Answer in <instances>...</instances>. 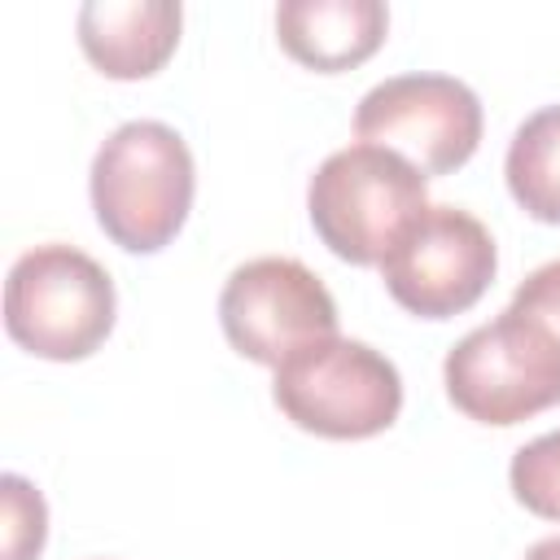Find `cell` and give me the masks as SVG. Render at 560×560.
I'll return each instance as SVG.
<instances>
[{"label": "cell", "mask_w": 560, "mask_h": 560, "mask_svg": "<svg viewBox=\"0 0 560 560\" xmlns=\"http://www.w3.org/2000/svg\"><path fill=\"white\" fill-rule=\"evenodd\" d=\"M306 210L315 236L337 258L381 267L398 236L429 210V188L407 158L359 140L319 162L306 188Z\"/></svg>", "instance_id": "7a4b0ae2"}, {"label": "cell", "mask_w": 560, "mask_h": 560, "mask_svg": "<svg viewBox=\"0 0 560 560\" xmlns=\"http://www.w3.org/2000/svg\"><path fill=\"white\" fill-rule=\"evenodd\" d=\"M499 267L494 236L459 206H429L385 254L389 298L420 319H451L481 302Z\"/></svg>", "instance_id": "ba28073f"}, {"label": "cell", "mask_w": 560, "mask_h": 560, "mask_svg": "<svg viewBox=\"0 0 560 560\" xmlns=\"http://www.w3.org/2000/svg\"><path fill=\"white\" fill-rule=\"evenodd\" d=\"M114 311L109 271L74 245H35L9 267L4 328L35 359L74 363L96 354L114 328Z\"/></svg>", "instance_id": "3957f363"}, {"label": "cell", "mask_w": 560, "mask_h": 560, "mask_svg": "<svg viewBox=\"0 0 560 560\" xmlns=\"http://www.w3.org/2000/svg\"><path fill=\"white\" fill-rule=\"evenodd\" d=\"M271 398L298 429L332 442H359L398 420L402 376L368 341L328 337L276 368Z\"/></svg>", "instance_id": "5b68a950"}, {"label": "cell", "mask_w": 560, "mask_h": 560, "mask_svg": "<svg viewBox=\"0 0 560 560\" xmlns=\"http://www.w3.org/2000/svg\"><path fill=\"white\" fill-rule=\"evenodd\" d=\"M389 31V9L381 0H284L276 9L280 48L315 70L341 74L363 66Z\"/></svg>", "instance_id": "30bf717a"}, {"label": "cell", "mask_w": 560, "mask_h": 560, "mask_svg": "<svg viewBox=\"0 0 560 560\" xmlns=\"http://www.w3.org/2000/svg\"><path fill=\"white\" fill-rule=\"evenodd\" d=\"M508 481L525 512H534L542 521H560V429L525 442L512 455Z\"/></svg>", "instance_id": "7c38bea8"}, {"label": "cell", "mask_w": 560, "mask_h": 560, "mask_svg": "<svg viewBox=\"0 0 560 560\" xmlns=\"http://www.w3.org/2000/svg\"><path fill=\"white\" fill-rule=\"evenodd\" d=\"M184 9L175 0H88L79 9V48L105 79H149L179 44Z\"/></svg>", "instance_id": "9c48e42d"}, {"label": "cell", "mask_w": 560, "mask_h": 560, "mask_svg": "<svg viewBox=\"0 0 560 560\" xmlns=\"http://www.w3.org/2000/svg\"><path fill=\"white\" fill-rule=\"evenodd\" d=\"M354 131L363 144L407 158L424 179L451 175L481 144V101L451 74H398L359 101Z\"/></svg>", "instance_id": "52a82bcc"}, {"label": "cell", "mask_w": 560, "mask_h": 560, "mask_svg": "<svg viewBox=\"0 0 560 560\" xmlns=\"http://www.w3.org/2000/svg\"><path fill=\"white\" fill-rule=\"evenodd\" d=\"M503 175L512 201L529 219L560 223V105H547L516 127Z\"/></svg>", "instance_id": "8fae6325"}, {"label": "cell", "mask_w": 560, "mask_h": 560, "mask_svg": "<svg viewBox=\"0 0 560 560\" xmlns=\"http://www.w3.org/2000/svg\"><path fill=\"white\" fill-rule=\"evenodd\" d=\"M442 381L468 420L508 429L560 402V341L538 319L503 306L499 319L451 346Z\"/></svg>", "instance_id": "277c9868"}, {"label": "cell", "mask_w": 560, "mask_h": 560, "mask_svg": "<svg viewBox=\"0 0 560 560\" xmlns=\"http://www.w3.org/2000/svg\"><path fill=\"white\" fill-rule=\"evenodd\" d=\"M0 490H4V560H35L44 547V529H48L44 499L18 472H9Z\"/></svg>", "instance_id": "4fadbf2b"}, {"label": "cell", "mask_w": 560, "mask_h": 560, "mask_svg": "<svg viewBox=\"0 0 560 560\" xmlns=\"http://www.w3.org/2000/svg\"><path fill=\"white\" fill-rule=\"evenodd\" d=\"M92 210L101 232L127 254L171 245L192 210L197 171L184 136L166 122H122L92 158Z\"/></svg>", "instance_id": "6da1fadb"}, {"label": "cell", "mask_w": 560, "mask_h": 560, "mask_svg": "<svg viewBox=\"0 0 560 560\" xmlns=\"http://www.w3.org/2000/svg\"><path fill=\"white\" fill-rule=\"evenodd\" d=\"M525 560H560V538H542L525 551Z\"/></svg>", "instance_id": "9a60e30c"}, {"label": "cell", "mask_w": 560, "mask_h": 560, "mask_svg": "<svg viewBox=\"0 0 560 560\" xmlns=\"http://www.w3.org/2000/svg\"><path fill=\"white\" fill-rule=\"evenodd\" d=\"M219 324L236 354L280 368L306 346L337 337V302L298 258H249L219 293Z\"/></svg>", "instance_id": "8992f818"}, {"label": "cell", "mask_w": 560, "mask_h": 560, "mask_svg": "<svg viewBox=\"0 0 560 560\" xmlns=\"http://www.w3.org/2000/svg\"><path fill=\"white\" fill-rule=\"evenodd\" d=\"M508 306L521 311V315H529V319H538V324L560 341V258L534 267V271L516 284V293H512Z\"/></svg>", "instance_id": "5bb4252c"}]
</instances>
